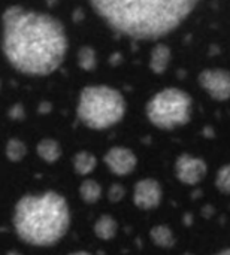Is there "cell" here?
Returning a JSON list of instances; mask_svg holds the SVG:
<instances>
[{
	"mask_svg": "<svg viewBox=\"0 0 230 255\" xmlns=\"http://www.w3.org/2000/svg\"><path fill=\"white\" fill-rule=\"evenodd\" d=\"M214 255H230V247L229 248H226V250H223V251H220V253H217V254Z\"/></svg>",
	"mask_w": 230,
	"mask_h": 255,
	"instance_id": "20",
	"label": "cell"
},
{
	"mask_svg": "<svg viewBox=\"0 0 230 255\" xmlns=\"http://www.w3.org/2000/svg\"><path fill=\"white\" fill-rule=\"evenodd\" d=\"M36 152H37L40 160L52 164L61 157V146L55 139L45 137V139L39 140V143L36 146Z\"/></svg>",
	"mask_w": 230,
	"mask_h": 255,
	"instance_id": "11",
	"label": "cell"
},
{
	"mask_svg": "<svg viewBox=\"0 0 230 255\" xmlns=\"http://www.w3.org/2000/svg\"><path fill=\"white\" fill-rule=\"evenodd\" d=\"M126 196V190L121 184H114L111 185V188L108 190V199L112 202V203H117L120 202L123 197Z\"/></svg>",
	"mask_w": 230,
	"mask_h": 255,
	"instance_id": "19",
	"label": "cell"
},
{
	"mask_svg": "<svg viewBox=\"0 0 230 255\" xmlns=\"http://www.w3.org/2000/svg\"><path fill=\"white\" fill-rule=\"evenodd\" d=\"M79 197L85 203H88V205L96 203L102 197V187H100V184L96 182L94 179L82 181L81 185H79Z\"/></svg>",
	"mask_w": 230,
	"mask_h": 255,
	"instance_id": "14",
	"label": "cell"
},
{
	"mask_svg": "<svg viewBox=\"0 0 230 255\" xmlns=\"http://www.w3.org/2000/svg\"><path fill=\"white\" fill-rule=\"evenodd\" d=\"M208 172L207 163L190 154H183L175 161V176L186 185H198Z\"/></svg>",
	"mask_w": 230,
	"mask_h": 255,
	"instance_id": "7",
	"label": "cell"
},
{
	"mask_svg": "<svg viewBox=\"0 0 230 255\" xmlns=\"http://www.w3.org/2000/svg\"><path fill=\"white\" fill-rule=\"evenodd\" d=\"M3 52L19 73L46 76L66 57V30L49 13L9 6L3 15Z\"/></svg>",
	"mask_w": 230,
	"mask_h": 255,
	"instance_id": "1",
	"label": "cell"
},
{
	"mask_svg": "<svg viewBox=\"0 0 230 255\" xmlns=\"http://www.w3.org/2000/svg\"><path fill=\"white\" fill-rule=\"evenodd\" d=\"M103 161L108 166V169L117 176H127L138 166V158L135 152L124 146L109 148L103 155Z\"/></svg>",
	"mask_w": 230,
	"mask_h": 255,
	"instance_id": "8",
	"label": "cell"
},
{
	"mask_svg": "<svg viewBox=\"0 0 230 255\" xmlns=\"http://www.w3.org/2000/svg\"><path fill=\"white\" fill-rule=\"evenodd\" d=\"M72 166L75 169V172L81 176H85V175H90L96 166H97V160L96 157L88 152V151H79L73 155L72 158Z\"/></svg>",
	"mask_w": 230,
	"mask_h": 255,
	"instance_id": "12",
	"label": "cell"
},
{
	"mask_svg": "<svg viewBox=\"0 0 230 255\" xmlns=\"http://www.w3.org/2000/svg\"><path fill=\"white\" fill-rule=\"evenodd\" d=\"M70 255H91V254H88V253H85V251H78V253H73V254H70Z\"/></svg>",
	"mask_w": 230,
	"mask_h": 255,
	"instance_id": "21",
	"label": "cell"
},
{
	"mask_svg": "<svg viewBox=\"0 0 230 255\" xmlns=\"http://www.w3.org/2000/svg\"><path fill=\"white\" fill-rule=\"evenodd\" d=\"M12 221L22 242L49 247L66 235L70 212L63 196L55 191H45L40 196H22L15 205Z\"/></svg>",
	"mask_w": 230,
	"mask_h": 255,
	"instance_id": "3",
	"label": "cell"
},
{
	"mask_svg": "<svg viewBox=\"0 0 230 255\" xmlns=\"http://www.w3.org/2000/svg\"><path fill=\"white\" fill-rule=\"evenodd\" d=\"M126 108V100L118 90L108 85H87L79 93L76 115L88 128L105 130L123 120Z\"/></svg>",
	"mask_w": 230,
	"mask_h": 255,
	"instance_id": "4",
	"label": "cell"
},
{
	"mask_svg": "<svg viewBox=\"0 0 230 255\" xmlns=\"http://www.w3.org/2000/svg\"><path fill=\"white\" fill-rule=\"evenodd\" d=\"M192 97L180 88L169 87L156 93L145 106L147 118L162 130L186 126L192 117Z\"/></svg>",
	"mask_w": 230,
	"mask_h": 255,
	"instance_id": "5",
	"label": "cell"
},
{
	"mask_svg": "<svg viewBox=\"0 0 230 255\" xmlns=\"http://www.w3.org/2000/svg\"><path fill=\"white\" fill-rule=\"evenodd\" d=\"M163 197V190L159 181L147 178L135 184L133 188V203L142 211L154 209L160 205Z\"/></svg>",
	"mask_w": 230,
	"mask_h": 255,
	"instance_id": "9",
	"label": "cell"
},
{
	"mask_svg": "<svg viewBox=\"0 0 230 255\" xmlns=\"http://www.w3.org/2000/svg\"><path fill=\"white\" fill-rule=\"evenodd\" d=\"M27 154V146L24 145L22 140L19 139H9L7 140V145H6V157L9 161L12 163H18L21 161Z\"/></svg>",
	"mask_w": 230,
	"mask_h": 255,
	"instance_id": "16",
	"label": "cell"
},
{
	"mask_svg": "<svg viewBox=\"0 0 230 255\" xmlns=\"http://www.w3.org/2000/svg\"><path fill=\"white\" fill-rule=\"evenodd\" d=\"M96 52L91 46H82L78 51V64L84 70H93L96 67Z\"/></svg>",
	"mask_w": 230,
	"mask_h": 255,
	"instance_id": "17",
	"label": "cell"
},
{
	"mask_svg": "<svg viewBox=\"0 0 230 255\" xmlns=\"http://www.w3.org/2000/svg\"><path fill=\"white\" fill-rule=\"evenodd\" d=\"M171 57H172V52L169 46L165 43H157L153 48L151 55H150V69L154 73H163L171 63Z\"/></svg>",
	"mask_w": 230,
	"mask_h": 255,
	"instance_id": "10",
	"label": "cell"
},
{
	"mask_svg": "<svg viewBox=\"0 0 230 255\" xmlns=\"http://www.w3.org/2000/svg\"><path fill=\"white\" fill-rule=\"evenodd\" d=\"M216 187L219 188L220 193L223 194H230V163L220 167L217 172L216 178Z\"/></svg>",
	"mask_w": 230,
	"mask_h": 255,
	"instance_id": "18",
	"label": "cell"
},
{
	"mask_svg": "<svg viewBox=\"0 0 230 255\" xmlns=\"http://www.w3.org/2000/svg\"><path fill=\"white\" fill-rule=\"evenodd\" d=\"M117 221L111 215H102L96 223H94V233L99 239L102 241H111L117 235Z\"/></svg>",
	"mask_w": 230,
	"mask_h": 255,
	"instance_id": "13",
	"label": "cell"
},
{
	"mask_svg": "<svg viewBox=\"0 0 230 255\" xmlns=\"http://www.w3.org/2000/svg\"><path fill=\"white\" fill-rule=\"evenodd\" d=\"M90 4L114 31L141 40L171 33L198 6L196 1H91Z\"/></svg>",
	"mask_w": 230,
	"mask_h": 255,
	"instance_id": "2",
	"label": "cell"
},
{
	"mask_svg": "<svg viewBox=\"0 0 230 255\" xmlns=\"http://www.w3.org/2000/svg\"><path fill=\"white\" fill-rule=\"evenodd\" d=\"M150 238L153 244H156L160 248H172L175 245V236L172 230L166 226H157L153 227L150 232Z\"/></svg>",
	"mask_w": 230,
	"mask_h": 255,
	"instance_id": "15",
	"label": "cell"
},
{
	"mask_svg": "<svg viewBox=\"0 0 230 255\" xmlns=\"http://www.w3.org/2000/svg\"><path fill=\"white\" fill-rule=\"evenodd\" d=\"M199 85L217 102H226L230 99V72L226 69L214 67L205 69L198 76Z\"/></svg>",
	"mask_w": 230,
	"mask_h": 255,
	"instance_id": "6",
	"label": "cell"
}]
</instances>
